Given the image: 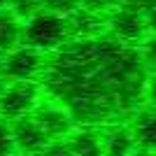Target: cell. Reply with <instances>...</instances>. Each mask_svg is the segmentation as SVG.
<instances>
[{
    "label": "cell",
    "mask_w": 156,
    "mask_h": 156,
    "mask_svg": "<svg viewBox=\"0 0 156 156\" xmlns=\"http://www.w3.org/2000/svg\"><path fill=\"white\" fill-rule=\"evenodd\" d=\"M147 75L137 47L103 35L70 40L54 51L42 72V86L54 103L70 112L75 124L107 128L137 112Z\"/></svg>",
    "instance_id": "6da1fadb"
},
{
    "label": "cell",
    "mask_w": 156,
    "mask_h": 156,
    "mask_svg": "<svg viewBox=\"0 0 156 156\" xmlns=\"http://www.w3.org/2000/svg\"><path fill=\"white\" fill-rule=\"evenodd\" d=\"M23 42L42 54L58 51L65 42H70L68 19L54 12H37L23 23Z\"/></svg>",
    "instance_id": "7a4b0ae2"
},
{
    "label": "cell",
    "mask_w": 156,
    "mask_h": 156,
    "mask_svg": "<svg viewBox=\"0 0 156 156\" xmlns=\"http://www.w3.org/2000/svg\"><path fill=\"white\" fill-rule=\"evenodd\" d=\"M40 107V86L35 82H12L0 96V119L16 121Z\"/></svg>",
    "instance_id": "3957f363"
},
{
    "label": "cell",
    "mask_w": 156,
    "mask_h": 156,
    "mask_svg": "<svg viewBox=\"0 0 156 156\" xmlns=\"http://www.w3.org/2000/svg\"><path fill=\"white\" fill-rule=\"evenodd\" d=\"M47 58L44 54L33 47H16L2 58V77L12 82H37L42 79Z\"/></svg>",
    "instance_id": "277c9868"
},
{
    "label": "cell",
    "mask_w": 156,
    "mask_h": 156,
    "mask_svg": "<svg viewBox=\"0 0 156 156\" xmlns=\"http://www.w3.org/2000/svg\"><path fill=\"white\" fill-rule=\"evenodd\" d=\"M107 33L112 37H117L119 42L124 44H130L135 47L137 42L142 44L144 37H147V21H144V12L140 7H133V5H121L119 9L107 16Z\"/></svg>",
    "instance_id": "5b68a950"
},
{
    "label": "cell",
    "mask_w": 156,
    "mask_h": 156,
    "mask_svg": "<svg viewBox=\"0 0 156 156\" xmlns=\"http://www.w3.org/2000/svg\"><path fill=\"white\" fill-rule=\"evenodd\" d=\"M9 128H12L14 144H16L19 154H42L47 149V144L51 142V137L44 133V128L37 124V119L33 114L12 121Z\"/></svg>",
    "instance_id": "8992f818"
},
{
    "label": "cell",
    "mask_w": 156,
    "mask_h": 156,
    "mask_svg": "<svg viewBox=\"0 0 156 156\" xmlns=\"http://www.w3.org/2000/svg\"><path fill=\"white\" fill-rule=\"evenodd\" d=\"M70 28V40H93L107 35V16L96 14L86 7H79L65 16Z\"/></svg>",
    "instance_id": "52a82bcc"
},
{
    "label": "cell",
    "mask_w": 156,
    "mask_h": 156,
    "mask_svg": "<svg viewBox=\"0 0 156 156\" xmlns=\"http://www.w3.org/2000/svg\"><path fill=\"white\" fill-rule=\"evenodd\" d=\"M33 117L37 119V124L44 128V133L51 140H61V137H68L75 130V121H72L70 112L61 107V105L51 103L44 105V107H37L33 112Z\"/></svg>",
    "instance_id": "ba28073f"
},
{
    "label": "cell",
    "mask_w": 156,
    "mask_h": 156,
    "mask_svg": "<svg viewBox=\"0 0 156 156\" xmlns=\"http://www.w3.org/2000/svg\"><path fill=\"white\" fill-rule=\"evenodd\" d=\"M137 149L135 137L130 126L124 124H114L105 128V137H103V156H130Z\"/></svg>",
    "instance_id": "9c48e42d"
},
{
    "label": "cell",
    "mask_w": 156,
    "mask_h": 156,
    "mask_svg": "<svg viewBox=\"0 0 156 156\" xmlns=\"http://www.w3.org/2000/svg\"><path fill=\"white\" fill-rule=\"evenodd\" d=\"M135 144L140 149L156 151V107H144L135 112V119L130 124Z\"/></svg>",
    "instance_id": "30bf717a"
},
{
    "label": "cell",
    "mask_w": 156,
    "mask_h": 156,
    "mask_svg": "<svg viewBox=\"0 0 156 156\" xmlns=\"http://www.w3.org/2000/svg\"><path fill=\"white\" fill-rule=\"evenodd\" d=\"M65 144L70 147L72 156H103V137L96 128H75L65 137Z\"/></svg>",
    "instance_id": "8fae6325"
},
{
    "label": "cell",
    "mask_w": 156,
    "mask_h": 156,
    "mask_svg": "<svg viewBox=\"0 0 156 156\" xmlns=\"http://www.w3.org/2000/svg\"><path fill=\"white\" fill-rule=\"evenodd\" d=\"M21 42H23V21L9 7L0 9V51H12Z\"/></svg>",
    "instance_id": "7c38bea8"
},
{
    "label": "cell",
    "mask_w": 156,
    "mask_h": 156,
    "mask_svg": "<svg viewBox=\"0 0 156 156\" xmlns=\"http://www.w3.org/2000/svg\"><path fill=\"white\" fill-rule=\"evenodd\" d=\"M40 5H42V9H47V12L68 16V14H72L75 9L82 7V0H40Z\"/></svg>",
    "instance_id": "4fadbf2b"
},
{
    "label": "cell",
    "mask_w": 156,
    "mask_h": 156,
    "mask_svg": "<svg viewBox=\"0 0 156 156\" xmlns=\"http://www.w3.org/2000/svg\"><path fill=\"white\" fill-rule=\"evenodd\" d=\"M9 9H12L21 21H28L30 16L42 12V5H40V0H12V2H9Z\"/></svg>",
    "instance_id": "5bb4252c"
},
{
    "label": "cell",
    "mask_w": 156,
    "mask_h": 156,
    "mask_svg": "<svg viewBox=\"0 0 156 156\" xmlns=\"http://www.w3.org/2000/svg\"><path fill=\"white\" fill-rule=\"evenodd\" d=\"M121 5H124V0H82V7H86L96 14H103V16H110Z\"/></svg>",
    "instance_id": "9a60e30c"
},
{
    "label": "cell",
    "mask_w": 156,
    "mask_h": 156,
    "mask_svg": "<svg viewBox=\"0 0 156 156\" xmlns=\"http://www.w3.org/2000/svg\"><path fill=\"white\" fill-rule=\"evenodd\" d=\"M0 156H16V144H14L12 128L5 119H0Z\"/></svg>",
    "instance_id": "2e32d148"
},
{
    "label": "cell",
    "mask_w": 156,
    "mask_h": 156,
    "mask_svg": "<svg viewBox=\"0 0 156 156\" xmlns=\"http://www.w3.org/2000/svg\"><path fill=\"white\" fill-rule=\"evenodd\" d=\"M140 54H142L147 68H154L156 70V33H151V35L144 37V42L140 44Z\"/></svg>",
    "instance_id": "e0dca14e"
},
{
    "label": "cell",
    "mask_w": 156,
    "mask_h": 156,
    "mask_svg": "<svg viewBox=\"0 0 156 156\" xmlns=\"http://www.w3.org/2000/svg\"><path fill=\"white\" fill-rule=\"evenodd\" d=\"M40 156H72L70 147L65 142H61V140H51V142L47 144V149L42 151Z\"/></svg>",
    "instance_id": "ac0fdd59"
},
{
    "label": "cell",
    "mask_w": 156,
    "mask_h": 156,
    "mask_svg": "<svg viewBox=\"0 0 156 156\" xmlns=\"http://www.w3.org/2000/svg\"><path fill=\"white\" fill-rule=\"evenodd\" d=\"M144 100L149 103V107H156V70L147 75V84H144Z\"/></svg>",
    "instance_id": "d6986e66"
},
{
    "label": "cell",
    "mask_w": 156,
    "mask_h": 156,
    "mask_svg": "<svg viewBox=\"0 0 156 156\" xmlns=\"http://www.w3.org/2000/svg\"><path fill=\"white\" fill-rule=\"evenodd\" d=\"M144 12V21H147V28H149L151 33H156V5L147 7V9H142Z\"/></svg>",
    "instance_id": "ffe728a7"
},
{
    "label": "cell",
    "mask_w": 156,
    "mask_h": 156,
    "mask_svg": "<svg viewBox=\"0 0 156 156\" xmlns=\"http://www.w3.org/2000/svg\"><path fill=\"white\" fill-rule=\"evenodd\" d=\"M126 5H133V7H140V9H147V7L156 5V0H124Z\"/></svg>",
    "instance_id": "44dd1931"
},
{
    "label": "cell",
    "mask_w": 156,
    "mask_h": 156,
    "mask_svg": "<svg viewBox=\"0 0 156 156\" xmlns=\"http://www.w3.org/2000/svg\"><path fill=\"white\" fill-rule=\"evenodd\" d=\"M130 156H156V151H147V149H140V147H137Z\"/></svg>",
    "instance_id": "7402d4cb"
},
{
    "label": "cell",
    "mask_w": 156,
    "mask_h": 156,
    "mask_svg": "<svg viewBox=\"0 0 156 156\" xmlns=\"http://www.w3.org/2000/svg\"><path fill=\"white\" fill-rule=\"evenodd\" d=\"M5 89H7V82H5V77L0 75V96H2V91H5Z\"/></svg>",
    "instance_id": "603a6c76"
},
{
    "label": "cell",
    "mask_w": 156,
    "mask_h": 156,
    "mask_svg": "<svg viewBox=\"0 0 156 156\" xmlns=\"http://www.w3.org/2000/svg\"><path fill=\"white\" fill-rule=\"evenodd\" d=\"M9 2H12V0H0V9H5V7L9 5Z\"/></svg>",
    "instance_id": "cb8c5ba5"
},
{
    "label": "cell",
    "mask_w": 156,
    "mask_h": 156,
    "mask_svg": "<svg viewBox=\"0 0 156 156\" xmlns=\"http://www.w3.org/2000/svg\"><path fill=\"white\" fill-rule=\"evenodd\" d=\"M2 58H5V54L0 51V75H2Z\"/></svg>",
    "instance_id": "d4e9b609"
},
{
    "label": "cell",
    "mask_w": 156,
    "mask_h": 156,
    "mask_svg": "<svg viewBox=\"0 0 156 156\" xmlns=\"http://www.w3.org/2000/svg\"><path fill=\"white\" fill-rule=\"evenodd\" d=\"M21 156H40V154H21Z\"/></svg>",
    "instance_id": "484cf974"
}]
</instances>
